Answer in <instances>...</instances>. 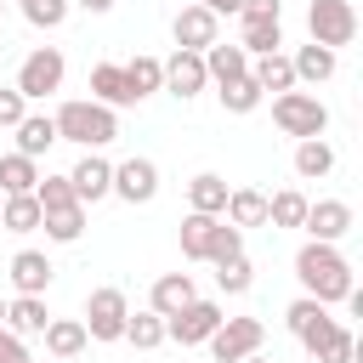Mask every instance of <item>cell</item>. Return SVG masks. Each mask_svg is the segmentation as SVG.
<instances>
[{"mask_svg": "<svg viewBox=\"0 0 363 363\" xmlns=\"http://www.w3.org/2000/svg\"><path fill=\"white\" fill-rule=\"evenodd\" d=\"M221 318H227V312H221L216 301L193 295V301L176 312V318H164V340H176V346H204V340L221 329Z\"/></svg>", "mask_w": 363, "mask_h": 363, "instance_id": "8", "label": "cell"}, {"mask_svg": "<svg viewBox=\"0 0 363 363\" xmlns=\"http://www.w3.org/2000/svg\"><path fill=\"white\" fill-rule=\"evenodd\" d=\"M40 227H45V238H51V244H74V238L85 233V204H68V210H45V216H40Z\"/></svg>", "mask_w": 363, "mask_h": 363, "instance_id": "32", "label": "cell"}, {"mask_svg": "<svg viewBox=\"0 0 363 363\" xmlns=\"http://www.w3.org/2000/svg\"><path fill=\"white\" fill-rule=\"evenodd\" d=\"M306 28H312V45L340 51V45L357 40V11H352V0H312L306 6Z\"/></svg>", "mask_w": 363, "mask_h": 363, "instance_id": "5", "label": "cell"}, {"mask_svg": "<svg viewBox=\"0 0 363 363\" xmlns=\"http://www.w3.org/2000/svg\"><path fill=\"white\" fill-rule=\"evenodd\" d=\"M193 295H199V289H193V272H159V278H153V289H147V312L176 318Z\"/></svg>", "mask_w": 363, "mask_h": 363, "instance_id": "16", "label": "cell"}, {"mask_svg": "<svg viewBox=\"0 0 363 363\" xmlns=\"http://www.w3.org/2000/svg\"><path fill=\"white\" fill-rule=\"evenodd\" d=\"M62 74H68V62H62V51L57 45H40V51H28L23 57V68H17V96L23 102H40V96H51V91H62Z\"/></svg>", "mask_w": 363, "mask_h": 363, "instance_id": "6", "label": "cell"}, {"mask_svg": "<svg viewBox=\"0 0 363 363\" xmlns=\"http://www.w3.org/2000/svg\"><path fill=\"white\" fill-rule=\"evenodd\" d=\"M216 96H221V108H227V113H255V108H261V85H255L250 74H244V79H233V85H221Z\"/></svg>", "mask_w": 363, "mask_h": 363, "instance_id": "35", "label": "cell"}, {"mask_svg": "<svg viewBox=\"0 0 363 363\" xmlns=\"http://www.w3.org/2000/svg\"><path fill=\"white\" fill-rule=\"evenodd\" d=\"M23 113H28V102H23L17 91H0V125H6V130H17V125H23Z\"/></svg>", "mask_w": 363, "mask_h": 363, "instance_id": "41", "label": "cell"}, {"mask_svg": "<svg viewBox=\"0 0 363 363\" xmlns=\"http://www.w3.org/2000/svg\"><path fill=\"white\" fill-rule=\"evenodd\" d=\"M51 142H57V125H51V113H23V125H17V153L40 164V153H45Z\"/></svg>", "mask_w": 363, "mask_h": 363, "instance_id": "28", "label": "cell"}, {"mask_svg": "<svg viewBox=\"0 0 363 363\" xmlns=\"http://www.w3.org/2000/svg\"><path fill=\"white\" fill-rule=\"evenodd\" d=\"M329 170H335V147H329L323 136L295 142V176H301V182H323Z\"/></svg>", "mask_w": 363, "mask_h": 363, "instance_id": "29", "label": "cell"}, {"mask_svg": "<svg viewBox=\"0 0 363 363\" xmlns=\"http://www.w3.org/2000/svg\"><path fill=\"white\" fill-rule=\"evenodd\" d=\"M301 227L312 233V244H340L352 233V204L346 199H318V204H306Z\"/></svg>", "mask_w": 363, "mask_h": 363, "instance_id": "11", "label": "cell"}, {"mask_svg": "<svg viewBox=\"0 0 363 363\" xmlns=\"http://www.w3.org/2000/svg\"><path fill=\"white\" fill-rule=\"evenodd\" d=\"M272 125L295 142H312V136L329 130V108L312 91H284V96H272Z\"/></svg>", "mask_w": 363, "mask_h": 363, "instance_id": "3", "label": "cell"}, {"mask_svg": "<svg viewBox=\"0 0 363 363\" xmlns=\"http://www.w3.org/2000/svg\"><path fill=\"white\" fill-rule=\"evenodd\" d=\"M0 363H28V346H23L11 329H0Z\"/></svg>", "mask_w": 363, "mask_h": 363, "instance_id": "43", "label": "cell"}, {"mask_svg": "<svg viewBox=\"0 0 363 363\" xmlns=\"http://www.w3.org/2000/svg\"><path fill=\"white\" fill-rule=\"evenodd\" d=\"M193 6H204L210 17H233V11H238V0H193Z\"/></svg>", "mask_w": 363, "mask_h": 363, "instance_id": "44", "label": "cell"}, {"mask_svg": "<svg viewBox=\"0 0 363 363\" xmlns=\"http://www.w3.org/2000/svg\"><path fill=\"white\" fill-rule=\"evenodd\" d=\"M238 45H244V57H272L284 45V23L278 17H238Z\"/></svg>", "mask_w": 363, "mask_h": 363, "instance_id": "18", "label": "cell"}, {"mask_svg": "<svg viewBox=\"0 0 363 363\" xmlns=\"http://www.w3.org/2000/svg\"><path fill=\"white\" fill-rule=\"evenodd\" d=\"M250 79L261 85V96H267V91H278V96H284V91H295V68H289V57H284V51L255 57V62H250Z\"/></svg>", "mask_w": 363, "mask_h": 363, "instance_id": "27", "label": "cell"}, {"mask_svg": "<svg viewBox=\"0 0 363 363\" xmlns=\"http://www.w3.org/2000/svg\"><path fill=\"white\" fill-rule=\"evenodd\" d=\"M0 6H6V0H0Z\"/></svg>", "mask_w": 363, "mask_h": 363, "instance_id": "48", "label": "cell"}, {"mask_svg": "<svg viewBox=\"0 0 363 363\" xmlns=\"http://www.w3.org/2000/svg\"><path fill=\"white\" fill-rule=\"evenodd\" d=\"M0 227H6V233H40V199H34V193L0 199Z\"/></svg>", "mask_w": 363, "mask_h": 363, "instance_id": "30", "label": "cell"}, {"mask_svg": "<svg viewBox=\"0 0 363 363\" xmlns=\"http://www.w3.org/2000/svg\"><path fill=\"white\" fill-rule=\"evenodd\" d=\"M159 68H164V91L170 96H199L210 79H204V57L199 51H170V57H159Z\"/></svg>", "mask_w": 363, "mask_h": 363, "instance_id": "13", "label": "cell"}, {"mask_svg": "<svg viewBox=\"0 0 363 363\" xmlns=\"http://www.w3.org/2000/svg\"><path fill=\"white\" fill-rule=\"evenodd\" d=\"M216 284H221V295H244V289L255 284V267H250L244 255H233V261L216 267Z\"/></svg>", "mask_w": 363, "mask_h": 363, "instance_id": "37", "label": "cell"}, {"mask_svg": "<svg viewBox=\"0 0 363 363\" xmlns=\"http://www.w3.org/2000/svg\"><path fill=\"white\" fill-rule=\"evenodd\" d=\"M51 272H57V267L45 261V250H17L6 278H11L17 295H45V289H51Z\"/></svg>", "mask_w": 363, "mask_h": 363, "instance_id": "15", "label": "cell"}, {"mask_svg": "<svg viewBox=\"0 0 363 363\" xmlns=\"http://www.w3.org/2000/svg\"><path fill=\"white\" fill-rule=\"evenodd\" d=\"M125 68V91H130V102H147L153 91H164V68H159V57H130V62H119Z\"/></svg>", "mask_w": 363, "mask_h": 363, "instance_id": "21", "label": "cell"}, {"mask_svg": "<svg viewBox=\"0 0 363 363\" xmlns=\"http://www.w3.org/2000/svg\"><path fill=\"white\" fill-rule=\"evenodd\" d=\"M244 363H267V357H261V352H255V357H244Z\"/></svg>", "mask_w": 363, "mask_h": 363, "instance_id": "47", "label": "cell"}, {"mask_svg": "<svg viewBox=\"0 0 363 363\" xmlns=\"http://www.w3.org/2000/svg\"><path fill=\"white\" fill-rule=\"evenodd\" d=\"M216 227H221V216H182V255L187 261H210V244H216Z\"/></svg>", "mask_w": 363, "mask_h": 363, "instance_id": "25", "label": "cell"}, {"mask_svg": "<svg viewBox=\"0 0 363 363\" xmlns=\"http://www.w3.org/2000/svg\"><path fill=\"white\" fill-rule=\"evenodd\" d=\"M233 255H244V233L221 221V227H216V244H210V261L221 267V261H233Z\"/></svg>", "mask_w": 363, "mask_h": 363, "instance_id": "39", "label": "cell"}, {"mask_svg": "<svg viewBox=\"0 0 363 363\" xmlns=\"http://www.w3.org/2000/svg\"><path fill=\"white\" fill-rule=\"evenodd\" d=\"M284 323H289V335H295V340H301V346H306L312 357H318V352L329 346V335L340 329V323L329 318V306H323V301H312V295H301V301H289V312H284Z\"/></svg>", "mask_w": 363, "mask_h": 363, "instance_id": "9", "label": "cell"}, {"mask_svg": "<svg viewBox=\"0 0 363 363\" xmlns=\"http://www.w3.org/2000/svg\"><path fill=\"white\" fill-rule=\"evenodd\" d=\"M261 340H267V323H261V318H221V329H216L204 346H210L216 363H244V357L261 352Z\"/></svg>", "mask_w": 363, "mask_h": 363, "instance_id": "7", "label": "cell"}, {"mask_svg": "<svg viewBox=\"0 0 363 363\" xmlns=\"http://www.w3.org/2000/svg\"><path fill=\"white\" fill-rule=\"evenodd\" d=\"M23 17H28L34 28H45V34H51V28H62V23H68V0H23Z\"/></svg>", "mask_w": 363, "mask_h": 363, "instance_id": "38", "label": "cell"}, {"mask_svg": "<svg viewBox=\"0 0 363 363\" xmlns=\"http://www.w3.org/2000/svg\"><path fill=\"white\" fill-rule=\"evenodd\" d=\"M85 346H91V335H85L79 318H51V323H45V352H51V357L68 363V357H79Z\"/></svg>", "mask_w": 363, "mask_h": 363, "instance_id": "23", "label": "cell"}, {"mask_svg": "<svg viewBox=\"0 0 363 363\" xmlns=\"http://www.w3.org/2000/svg\"><path fill=\"white\" fill-rule=\"evenodd\" d=\"M238 17H284V0H238Z\"/></svg>", "mask_w": 363, "mask_h": 363, "instance_id": "42", "label": "cell"}, {"mask_svg": "<svg viewBox=\"0 0 363 363\" xmlns=\"http://www.w3.org/2000/svg\"><path fill=\"white\" fill-rule=\"evenodd\" d=\"M221 221L238 227V233H244V227H267V193H255V187H233Z\"/></svg>", "mask_w": 363, "mask_h": 363, "instance_id": "20", "label": "cell"}, {"mask_svg": "<svg viewBox=\"0 0 363 363\" xmlns=\"http://www.w3.org/2000/svg\"><path fill=\"white\" fill-rule=\"evenodd\" d=\"M199 57H204V79H210L216 91L250 74V57H244V45H221V40H216V45H210V51H199Z\"/></svg>", "mask_w": 363, "mask_h": 363, "instance_id": "17", "label": "cell"}, {"mask_svg": "<svg viewBox=\"0 0 363 363\" xmlns=\"http://www.w3.org/2000/svg\"><path fill=\"white\" fill-rule=\"evenodd\" d=\"M227 182L216 176V170H199L193 182H187V204H193V216H221L227 210Z\"/></svg>", "mask_w": 363, "mask_h": 363, "instance_id": "22", "label": "cell"}, {"mask_svg": "<svg viewBox=\"0 0 363 363\" xmlns=\"http://www.w3.org/2000/svg\"><path fill=\"white\" fill-rule=\"evenodd\" d=\"M51 125H57V142H79L85 153H96L119 136V113L102 108V102H62L51 113Z\"/></svg>", "mask_w": 363, "mask_h": 363, "instance_id": "2", "label": "cell"}, {"mask_svg": "<svg viewBox=\"0 0 363 363\" xmlns=\"http://www.w3.org/2000/svg\"><path fill=\"white\" fill-rule=\"evenodd\" d=\"M289 68H295V85H301V79H306V85H323V79L340 68V57L323 51V45H301V51L289 57Z\"/></svg>", "mask_w": 363, "mask_h": 363, "instance_id": "26", "label": "cell"}, {"mask_svg": "<svg viewBox=\"0 0 363 363\" xmlns=\"http://www.w3.org/2000/svg\"><path fill=\"white\" fill-rule=\"evenodd\" d=\"M306 204H312V199H306L301 187H284V193H272V199H267V221H272V227H301Z\"/></svg>", "mask_w": 363, "mask_h": 363, "instance_id": "33", "label": "cell"}, {"mask_svg": "<svg viewBox=\"0 0 363 363\" xmlns=\"http://www.w3.org/2000/svg\"><path fill=\"white\" fill-rule=\"evenodd\" d=\"M68 187H74V199H79V204H96V199H108V193H113V164H108L102 153H85V159L68 170Z\"/></svg>", "mask_w": 363, "mask_h": 363, "instance_id": "14", "label": "cell"}, {"mask_svg": "<svg viewBox=\"0 0 363 363\" xmlns=\"http://www.w3.org/2000/svg\"><path fill=\"white\" fill-rule=\"evenodd\" d=\"M34 182H40V164H34V159H23V153H0V199H11V193H34Z\"/></svg>", "mask_w": 363, "mask_h": 363, "instance_id": "31", "label": "cell"}, {"mask_svg": "<svg viewBox=\"0 0 363 363\" xmlns=\"http://www.w3.org/2000/svg\"><path fill=\"white\" fill-rule=\"evenodd\" d=\"M357 357V340H352V329H335L329 335V346L318 352V363H352Z\"/></svg>", "mask_w": 363, "mask_h": 363, "instance_id": "40", "label": "cell"}, {"mask_svg": "<svg viewBox=\"0 0 363 363\" xmlns=\"http://www.w3.org/2000/svg\"><path fill=\"white\" fill-rule=\"evenodd\" d=\"M45 323H51V312H45V295H17V301H6V329H11L17 340H28V335H45Z\"/></svg>", "mask_w": 363, "mask_h": 363, "instance_id": "19", "label": "cell"}, {"mask_svg": "<svg viewBox=\"0 0 363 363\" xmlns=\"http://www.w3.org/2000/svg\"><path fill=\"white\" fill-rule=\"evenodd\" d=\"M91 102H102V108H130V91H125V68H119V62H96V68H91Z\"/></svg>", "mask_w": 363, "mask_h": 363, "instance_id": "24", "label": "cell"}, {"mask_svg": "<svg viewBox=\"0 0 363 363\" xmlns=\"http://www.w3.org/2000/svg\"><path fill=\"white\" fill-rule=\"evenodd\" d=\"M125 318H130V301H125V289H113V284H102V289H91L85 295V335L91 340H125Z\"/></svg>", "mask_w": 363, "mask_h": 363, "instance_id": "4", "label": "cell"}, {"mask_svg": "<svg viewBox=\"0 0 363 363\" xmlns=\"http://www.w3.org/2000/svg\"><path fill=\"white\" fill-rule=\"evenodd\" d=\"M170 34H176V51H210L221 40V17H210L204 6H182Z\"/></svg>", "mask_w": 363, "mask_h": 363, "instance_id": "12", "label": "cell"}, {"mask_svg": "<svg viewBox=\"0 0 363 363\" xmlns=\"http://www.w3.org/2000/svg\"><path fill=\"white\" fill-rule=\"evenodd\" d=\"M0 329H6V301H0Z\"/></svg>", "mask_w": 363, "mask_h": 363, "instance_id": "46", "label": "cell"}, {"mask_svg": "<svg viewBox=\"0 0 363 363\" xmlns=\"http://www.w3.org/2000/svg\"><path fill=\"white\" fill-rule=\"evenodd\" d=\"M295 278H301V289L312 295V301H323V306H335V301H346L357 284H352V261L335 250V244H301V255H295Z\"/></svg>", "mask_w": 363, "mask_h": 363, "instance_id": "1", "label": "cell"}, {"mask_svg": "<svg viewBox=\"0 0 363 363\" xmlns=\"http://www.w3.org/2000/svg\"><path fill=\"white\" fill-rule=\"evenodd\" d=\"M153 193H159V164L153 159H125V164H113V199H125V204H153Z\"/></svg>", "mask_w": 363, "mask_h": 363, "instance_id": "10", "label": "cell"}, {"mask_svg": "<svg viewBox=\"0 0 363 363\" xmlns=\"http://www.w3.org/2000/svg\"><path fill=\"white\" fill-rule=\"evenodd\" d=\"M34 199H40V216H45V210H68V204H79L74 187H68V176H40V182H34Z\"/></svg>", "mask_w": 363, "mask_h": 363, "instance_id": "36", "label": "cell"}, {"mask_svg": "<svg viewBox=\"0 0 363 363\" xmlns=\"http://www.w3.org/2000/svg\"><path fill=\"white\" fill-rule=\"evenodd\" d=\"M68 6H79V11H91V17H102V11H113V0H68Z\"/></svg>", "mask_w": 363, "mask_h": 363, "instance_id": "45", "label": "cell"}, {"mask_svg": "<svg viewBox=\"0 0 363 363\" xmlns=\"http://www.w3.org/2000/svg\"><path fill=\"white\" fill-rule=\"evenodd\" d=\"M125 340H130L136 352L164 346V318H159V312H130V318H125Z\"/></svg>", "mask_w": 363, "mask_h": 363, "instance_id": "34", "label": "cell"}]
</instances>
